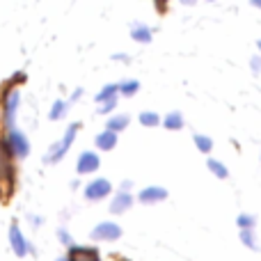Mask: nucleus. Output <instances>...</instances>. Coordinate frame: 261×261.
Segmentation results:
<instances>
[{
    "label": "nucleus",
    "mask_w": 261,
    "mask_h": 261,
    "mask_svg": "<svg viewBox=\"0 0 261 261\" xmlns=\"http://www.w3.org/2000/svg\"><path fill=\"white\" fill-rule=\"evenodd\" d=\"M250 3H252L257 9H261V0H250Z\"/></svg>",
    "instance_id": "nucleus-29"
},
{
    "label": "nucleus",
    "mask_w": 261,
    "mask_h": 261,
    "mask_svg": "<svg viewBox=\"0 0 261 261\" xmlns=\"http://www.w3.org/2000/svg\"><path fill=\"white\" fill-rule=\"evenodd\" d=\"M58 239L62 241L64 245H71V243H73V241H71V236H69V231H67V229H58Z\"/></svg>",
    "instance_id": "nucleus-26"
},
{
    "label": "nucleus",
    "mask_w": 261,
    "mask_h": 261,
    "mask_svg": "<svg viewBox=\"0 0 261 261\" xmlns=\"http://www.w3.org/2000/svg\"><path fill=\"white\" fill-rule=\"evenodd\" d=\"M67 261H101L99 248L92 245H69L67 250Z\"/></svg>",
    "instance_id": "nucleus-5"
},
{
    "label": "nucleus",
    "mask_w": 261,
    "mask_h": 261,
    "mask_svg": "<svg viewBox=\"0 0 261 261\" xmlns=\"http://www.w3.org/2000/svg\"><path fill=\"white\" fill-rule=\"evenodd\" d=\"M94 142H96V147H99L101 151H110V149L117 147V133H115V130H110V128H106L103 133L96 135Z\"/></svg>",
    "instance_id": "nucleus-12"
},
{
    "label": "nucleus",
    "mask_w": 261,
    "mask_h": 261,
    "mask_svg": "<svg viewBox=\"0 0 261 261\" xmlns=\"http://www.w3.org/2000/svg\"><path fill=\"white\" fill-rule=\"evenodd\" d=\"M128 115H115V117H110L108 122H106V128H110V130H115V133H119V130H124L128 126Z\"/></svg>",
    "instance_id": "nucleus-14"
},
{
    "label": "nucleus",
    "mask_w": 261,
    "mask_h": 261,
    "mask_svg": "<svg viewBox=\"0 0 261 261\" xmlns=\"http://www.w3.org/2000/svg\"><path fill=\"white\" fill-rule=\"evenodd\" d=\"M122 236V227L115 222H99L92 229V239L94 241H117Z\"/></svg>",
    "instance_id": "nucleus-8"
},
{
    "label": "nucleus",
    "mask_w": 261,
    "mask_h": 261,
    "mask_svg": "<svg viewBox=\"0 0 261 261\" xmlns=\"http://www.w3.org/2000/svg\"><path fill=\"white\" fill-rule=\"evenodd\" d=\"M153 9H156L158 14H167V9H170V0H153Z\"/></svg>",
    "instance_id": "nucleus-25"
},
{
    "label": "nucleus",
    "mask_w": 261,
    "mask_h": 261,
    "mask_svg": "<svg viewBox=\"0 0 261 261\" xmlns=\"http://www.w3.org/2000/svg\"><path fill=\"white\" fill-rule=\"evenodd\" d=\"M58 261H67V257H64V259H58Z\"/></svg>",
    "instance_id": "nucleus-30"
},
{
    "label": "nucleus",
    "mask_w": 261,
    "mask_h": 261,
    "mask_svg": "<svg viewBox=\"0 0 261 261\" xmlns=\"http://www.w3.org/2000/svg\"><path fill=\"white\" fill-rule=\"evenodd\" d=\"M239 227L241 229H254V225H257V220H254L252 216H239Z\"/></svg>",
    "instance_id": "nucleus-24"
},
{
    "label": "nucleus",
    "mask_w": 261,
    "mask_h": 261,
    "mask_svg": "<svg viewBox=\"0 0 261 261\" xmlns=\"http://www.w3.org/2000/svg\"><path fill=\"white\" fill-rule=\"evenodd\" d=\"M119 94V83H110V85H106L103 90L96 94V103H103V101L113 99V96Z\"/></svg>",
    "instance_id": "nucleus-15"
},
{
    "label": "nucleus",
    "mask_w": 261,
    "mask_h": 261,
    "mask_svg": "<svg viewBox=\"0 0 261 261\" xmlns=\"http://www.w3.org/2000/svg\"><path fill=\"white\" fill-rule=\"evenodd\" d=\"M165 197H167V190L161 188V186H149V188H144L138 195V199L142 204H156V202H163Z\"/></svg>",
    "instance_id": "nucleus-10"
},
{
    "label": "nucleus",
    "mask_w": 261,
    "mask_h": 261,
    "mask_svg": "<svg viewBox=\"0 0 261 261\" xmlns=\"http://www.w3.org/2000/svg\"><path fill=\"white\" fill-rule=\"evenodd\" d=\"M101 167V158L96 156L94 151H83L81 156H78V174H92V172H96Z\"/></svg>",
    "instance_id": "nucleus-9"
},
{
    "label": "nucleus",
    "mask_w": 261,
    "mask_h": 261,
    "mask_svg": "<svg viewBox=\"0 0 261 261\" xmlns=\"http://www.w3.org/2000/svg\"><path fill=\"white\" fill-rule=\"evenodd\" d=\"M138 90H140V83L138 81H124V83H119V94H124V96H133Z\"/></svg>",
    "instance_id": "nucleus-20"
},
{
    "label": "nucleus",
    "mask_w": 261,
    "mask_h": 261,
    "mask_svg": "<svg viewBox=\"0 0 261 261\" xmlns=\"http://www.w3.org/2000/svg\"><path fill=\"white\" fill-rule=\"evenodd\" d=\"M67 110H69V101H53V108H50V113H48V117L53 119H62L64 115H67Z\"/></svg>",
    "instance_id": "nucleus-17"
},
{
    "label": "nucleus",
    "mask_w": 261,
    "mask_h": 261,
    "mask_svg": "<svg viewBox=\"0 0 261 261\" xmlns=\"http://www.w3.org/2000/svg\"><path fill=\"white\" fill-rule=\"evenodd\" d=\"M81 130V124H71V126L67 128V133L62 135V140H58V142L53 144V147L46 151V158L44 161L46 163H58V161H62L64 156H67V151L71 149V144H73V140H76V133Z\"/></svg>",
    "instance_id": "nucleus-2"
},
{
    "label": "nucleus",
    "mask_w": 261,
    "mask_h": 261,
    "mask_svg": "<svg viewBox=\"0 0 261 261\" xmlns=\"http://www.w3.org/2000/svg\"><path fill=\"white\" fill-rule=\"evenodd\" d=\"M14 153L7 144V135L0 126V202L9 204L16 195V165H14Z\"/></svg>",
    "instance_id": "nucleus-1"
},
{
    "label": "nucleus",
    "mask_w": 261,
    "mask_h": 261,
    "mask_svg": "<svg viewBox=\"0 0 261 261\" xmlns=\"http://www.w3.org/2000/svg\"><path fill=\"white\" fill-rule=\"evenodd\" d=\"M252 69L254 71H261V58H252Z\"/></svg>",
    "instance_id": "nucleus-27"
},
{
    "label": "nucleus",
    "mask_w": 261,
    "mask_h": 261,
    "mask_svg": "<svg viewBox=\"0 0 261 261\" xmlns=\"http://www.w3.org/2000/svg\"><path fill=\"white\" fill-rule=\"evenodd\" d=\"M140 124H142V126H158L161 117H158L156 113H142L140 115Z\"/></svg>",
    "instance_id": "nucleus-22"
},
{
    "label": "nucleus",
    "mask_w": 261,
    "mask_h": 261,
    "mask_svg": "<svg viewBox=\"0 0 261 261\" xmlns=\"http://www.w3.org/2000/svg\"><path fill=\"white\" fill-rule=\"evenodd\" d=\"M5 135H7V144H9V149H12L14 158H25L28 153H30V142H28L23 130L9 126V130Z\"/></svg>",
    "instance_id": "nucleus-3"
},
{
    "label": "nucleus",
    "mask_w": 261,
    "mask_h": 261,
    "mask_svg": "<svg viewBox=\"0 0 261 261\" xmlns=\"http://www.w3.org/2000/svg\"><path fill=\"white\" fill-rule=\"evenodd\" d=\"M163 124H165V128H170V130H179L184 126V117H181V113H170L165 119H163Z\"/></svg>",
    "instance_id": "nucleus-18"
},
{
    "label": "nucleus",
    "mask_w": 261,
    "mask_h": 261,
    "mask_svg": "<svg viewBox=\"0 0 261 261\" xmlns=\"http://www.w3.org/2000/svg\"><path fill=\"white\" fill-rule=\"evenodd\" d=\"M195 144H197V149L202 153H208L213 149V142L211 138H206V135H195Z\"/></svg>",
    "instance_id": "nucleus-21"
},
{
    "label": "nucleus",
    "mask_w": 261,
    "mask_h": 261,
    "mask_svg": "<svg viewBox=\"0 0 261 261\" xmlns=\"http://www.w3.org/2000/svg\"><path fill=\"white\" fill-rule=\"evenodd\" d=\"M9 245H12V252L16 257H25L28 252H35V248H30V243L23 239L16 222H12V227H9Z\"/></svg>",
    "instance_id": "nucleus-6"
},
{
    "label": "nucleus",
    "mask_w": 261,
    "mask_h": 261,
    "mask_svg": "<svg viewBox=\"0 0 261 261\" xmlns=\"http://www.w3.org/2000/svg\"><path fill=\"white\" fill-rule=\"evenodd\" d=\"M115 108H117V96H113V99H108V101H103V103H99V113H101V115L113 113Z\"/></svg>",
    "instance_id": "nucleus-23"
},
{
    "label": "nucleus",
    "mask_w": 261,
    "mask_h": 261,
    "mask_svg": "<svg viewBox=\"0 0 261 261\" xmlns=\"http://www.w3.org/2000/svg\"><path fill=\"white\" fill-rule=\"evenodd\" d=\"M130 37H133L138 44H149V41H151V28L144 25V23H133V25H130Z\"/></svg>",
    "instance_id": "nucleus-13"
},
{
    "label": "nucleus",
    "mask_w": 261,
    "mask_h": 261,
    "mask_svg": "<svg viewBox=\"0 0 261 261\" xmlns=\"http://www.w3.org/2000/svg\"><path fill=\"white\" fill-rule=\"evenodd\" d=\"M206 167L218 176V179H227V176H229V170H227V165H222V163L216 161V158H208V161H206Z\"/></svg>",
    "instance_id": "nucleus-16"
},
{
    "label": "nucleus",
    "mask_w": 261,
    "mask_h": 261,
    "mask_svg": "<svg viewBox=\"0 0 261 261\" xmlns=\"http://www.w3.org/2000/svg\"><path fill=\"white\" fill-rule=\"evenodd\" d=\"M110 193H113V186H110L108 179H94L85 186V197L90 202H99V199L108 197Z\"/></svg>",
    "instance_id": "nucleus-7"
},
{
    "label": "nucleus",
    "mask_w": 261,
    "mask_h": 261,
    "mask_svg": "<svg viewBox=\"0 0 261 261\" xmlns=\"http://www.w3.org/2000/svg\"><path fill=\"white\" fill-rule=\"evenodd\" d=\"M18 101H21V96H18L16 87L9 90L7 94L0 99V113H3V122L7 124V126H14V117H16V113H18Z\"/></svg>",
    "instance_id": "nucleus-4"
},
{
    "label": "nucleus",
    "mask_w": 261,
    "mask_h": 261,
    "mask_svg": "<svg viewBox=\"0 0 261 261\" xmlns=\"http://www.w3.org/2000/svg\"><path fill=\"white\" fill-rule=\"evenodd\" d=\"M130 206H133V195L126 193V190H119V193L115 195V199L110 202V211L113 213H124V211H128Z\"/></svg>",
    "instance_id": "nucleus-11"
},
{
    "label": "nucleus",
    "mask_w": 261,
    "mask_h": 261,
    "mask_svg": "<svg viewBox=\"0 0 261 261\" xmlns=\"http://www.w3.org/2000/svg\"><path fill=\"white\" fill-rule=\"evenodd\" d=\"M259 50H261V41H259Z\"/></svg>",
    "instance_id": "nucleus-31"
},
{
    "label": "nucleus",
    "mask_w": 261,
    "mask_h": 261,
    "mask_svg": "<svg viewBox=\"0 0 261 261\" xmlns=\"http://www.w3.org/2000/svg\"><path fill=\"white\" fill-rule=\"evenodd\" d=\"M181 3H184V5H195L197 0H181ZM208 3H213V0H208Z\"/></svg>",
    "instance_id": "nucleus-28"
},
{
    "label": "nucleus",
    "mask_w": 261,
    "mask_h": 261,
    "mask_svg": "<svg viewBox=\"0 0 261 261\" xmlns=\"http://www.w3.org/2000/svg\"><path fill=\"white\" fill-rule=\"evenodd\" d=\"M241 241L245 243V248L254 250V252L259 250V243H257V239H254V229H241Z\"/></svg>",
    "instance_id": "nucleus-19"
}]
</instances>
